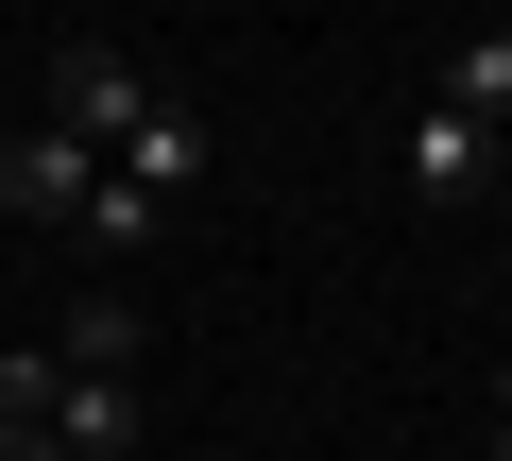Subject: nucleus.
<instances>
[{"mask_svg": "<svg viewBox=\"0 0 512 461\" xmlns=\"http://www.w3.org/2000/svg\"><path fill=\"white\" fill-rule=\"evenodd\" d=\"M495 154H512V137H478L461 103H427V120L393 137V188H410V205H478V188H495Z\"/></svg>", "mask_w": 512, "mask_h": 461, "instance_id": "7ed1b4c3", "label": "nucleus"}, {"mask_svg": "<svg viewBox=\"0 0 512 461\" xmlns=\"http://www.w3.org/2000/svg\"><path fill=\"white\" fill-rule=\"evenodd\" d=\"M69 240H86V257H154V240H171V205L103 171V188H86V222H69Z\"/></svg>", "mask_w": 512, "mask_h": 461, "instance_id": "6e6552de", "label": "nucleus"}, {"mask_svg": "<svg viewBox=\"0 0 512 461\" xmlns=\"http://www.w3.org/2000/svg\"><path fill=\"white\" fill-rule=\"evenodd\" d=\"M52 359H69V376H137V291H86V308L52 325Z\"/></svg>", "mask_w": 512, "mask_h": 461, "instance_id": "0eeeda50", "label": "nucleus"}, {"mask_svg": "<svg viewBox=\"0 0 512 461\" xmlns=\"http://www.w3.org/2000/svg\"><path fill=\"white\" fill-rule=\"evenodd\" d=\"M427 103H461L478 137H512V18H478V35H444V86Z\"/></svg>", "mask_w": 512, "mask_h": 461, "instance_id": "423d86ee", "label": "nucleus"}, {"mask_svg": "<svg viewBox=\"0 0 512 461\" xmlns=\"http://www.w3.org/2000/svg\"><path fill=\"white\" fill-rule=\"evenodd\" d=\"M0 461H69V444H52V427H0Z\"/></svg>", "mask_w": 512, "mask_h": 461, "instance_id": "1a4fd4ad", "label": "nucleus"}, {"mask_svg": "<svg viewBox=\"0 0 512 461\" xmlns=\"http://www.w3.org/2000/svg\"><path fill=\"white\" fill-rule=\"evenodd\" d=\"M86 188H103V154H86V137H52V120L0 137V205H18V222H86Z\"/></svg>", "mask_w": 512, "mask_h": 461, "instance_id": "20e7f679", "label": "nucleus"}, {"mask_svg": "<svg viewBox=\"0 0 512 461\" xmlns=\"http://www.w3.org/2000/svg\"><path fill=\"white\" fill-rule=\"evenodd\" d=\"M205 154H222V137H205V120H188L171 86H154V103H137V120L103 137V171H120V188H154V205H188V188H205Z\"/></svg>", "mask_w": 512, "mask_h": 461, "instance_id": "f03ea898", "label": "nucleus"}, {"mask_svg": "<svg viewBox=\"0 0 512 461\" xmlns=\"http://www.w3.org/2000/svg\"><path fill=\"white\" fill-rule=\"evenodd\" d=\"M478 444H495V461H512V376H495V427H478Z\"/></svg>", "mask_w": 512, "mask_h": 461, "instance_id": "9d476101", "label": "nucleus"}, {"mask_svg": "<svg viewBox=\"0 0 512 461\" xmlns=\"http://www.w3.org/2000/svg\"><path fill=\"white\" fill-rule=\"evenodd\" d=\"M137 103H154V86H137V52H120V35H69V52H52V86H35V120H52V137H86V154H103Z\"/></svg>", "mask_w": 512, "mask_h": 461, "instance_id": "f257e3e1", "label": "nucleus"}, {"mask_svg": "<svg viewBox=\"0 0 512 461\" xmlns=\"http://www.w3.org/2000/svg\"><path fill=\"white\" fill-rule=\"evenodd\" d=\"M35 427H52L69 461H137V427H154V393H137V376H69V359H52V410H35Z\"/></svg>", "mask_w": 512, "mask_h": 461, "instance_id": "39448f33", "label": "nucleus"}, {"mask_svg": "<svg viewBox=\"0 0 512 461\" xmlns=\"http://www.w3.org/2000/svg\"><path fill=\"white\" fill-rule=\"evenodd\" d=\"M495 18H512V0H495Z\"/></svg>", "mask_w": 512, "mask_h": 461, "instance_id": "9b49d317", "label": "nucleus"}]
</instances>
